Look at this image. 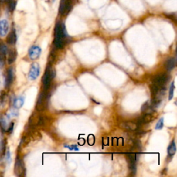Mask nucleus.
I'll return each instance as SVG.
<instances>
[{"label":"nucleus","mask_w":177,"mask_h":177,"mask_svg":"<svg viewBox=\"0 0 177 177\" xmlns=\"http://www.w3.org/2000/svg\"><path fill=\"white\" fill-rule=\"evenodd\" d=\"M66 37L67 33L64 24L58 22L55 27V46L58 49L63 48L65 45Z\"/></svg>","instance_id":"obj_1"},{"label":"nucleus","mask_w":177,"mask_h":177,"mask_svg":"<svg viewBox=\"0 0 177 177\" xmlns=\"http://www.w3.org/2000/svg\"><path fill=\"white\" fill-rule=\"evenodd\" d=\"M56 73L53 70L50 68V66L47 67L46 70L45 71V73L44 74L43 77H42V84L44 88L47 89L50 86V84L51 83V80L54 78Z\"/></svg>","instance_id":"obj_2"},{"label":"nucleus","mask_w":177,"mask_h":177,"mask_svg":"<svg viewBox=\"0 0 177 177\" xmlns=\"http://www.w3.org/2000/svg\"><path fill=\"white\" fill-rule=\"evenodd\" d=\"M48 100H49V97L47 96V94L46 93H41L39 94V96L38 97V100H37V105H36V109L37 111H43L44 109H46V107L48 106Z\"/></svg>","instance_id":"obj_3"},{"label":"nucleus","mask_w":177,"mask_h":177,"mask_svg":"<svg viewBox=\"0 0 177 177\" xmlns=\"http://www.w3.org/2000/svg\"><path fill=\"white\" fill-rule=\"evenodd\" d=\"M169 76L166 73H161L156 76L152 80L153 84H156V85L160 86V87H164L165 84H167V83L169 81Z\"/></svg>","instance_id":"obj_4"},{"label":"nucleus","mask_w":177,"mask_h":177,"mask_svg":"<svg viewBox=\"0 0 177 177\" xmlns=\"http://www.w3.org/2000/svg\"><path fill=\"white\" fill-rule=\"evenodd\" d=\"M39 72H40V68H39V65L36 62H35L31 65V69H30L29 73V78L31 80H35L37 78H38Z\"/></svg>","instance_id":"obj_5"},{"label":"nucleus","mask_w":177,"mask_h":177,"mask_svg":"<svg viewBox=\"0 0 177 177\" xmlns=\"http://www.w3.org/2000/svg\"><path fill=\"white\" fill-rule=\"evenodd\" d=\"M14 172L15 175L17 176H22L24 175V173L25 172V168L24 163L21 159L17 158L15 161V168Z\"/></svg>","instance_id":"obj_6"},{"label":"nucleus","mask_w":177,"mask_h":177,"mask_svg":"<svg viewBox=\"0 0 177 177\" xmlns=\"http://www.w3.org/2000/svg\"><path fill=\"white\" fill-rule=\"evenodd\" d=\"M42 52L41 48L38 46H33L29 51V56L32 60L39 58Z\"/></svg>","instance_id":"obj_7"},{"label":"nucleus","mask_w":177,"mask_h":177,"mask_svg":"<svg viewBox=\"0 0 177 177\" xmlns=\"http://www.w3.org/2000/svg\"><path fill=\"white\" fill-rule=\"evenodd\" d=\"M9 31V23L6 19L0 20V37H4L6 36Z\"/></svg>","instance_id":"obj_8"},{"label":"nucleus","mask_w":177,"mask_h":177,"mask_svg":"<svg viewBox=\"0 0 177 177\" xmlns=\"http://www.w3.org/2000/svg\"><path fill=\"white\" fill-rule=\"evenodd\" d=\"M70 2L69 0H61L60 4L59 12L61 15H65L70 10Z\"/></svg>","instance_id":"obj_9"},{"label":"nucleus","mask_w":177,"mask_h":177,"mask_svg":"<svg viewBox=\"0 0 177 177\" xmlns=\"http://www.w3.org/2000/svg\"><path fill=\"white\" fill-rule=\"evenodd\" d=\"M120 128L129 131H135L138 129V125L133 122H123L120 124Z\"/></svg>","instance_id":"obj_10"},{"label":"nucleus","mask_w":177,"mask_h":177,"mask_svg":"<svg viewBox=\"0 0 177 177\" xmlns=\"http://www.w3.org/2000/svg\"><path fill=\"white\" fill-rule=\"evenodd\" d=\"M13 80H14V71L13 69L11 67V68H9L8 70H7L6 82H5L6 87H9L12 84Z\"/></svg>","instance_id":"obj_11"},{"label":"nucleus","mask_w":177,"mask_h":177,"mask_svg":"<svg viewBox=\"0 0 177 177\" xmlns=\"http://www.w3.org/2000/svg\"><path fill=\"white\" fill-rule=\"evenodd\" d=\"M7 43L10 45H14L17 41V35L15 29H12V31L10 32V33L7 36Z\"/></svg>","instance_id":"obj_12"},{"label":"nucleus","mask_w":177,"mask_h":177,"mask_svg":"<svg viewBox=\"0 0 177 177\" xmlns=\"http://www.w3.org/2000/svg\"><path fill=\"white\" fill-rule=\"evenodd\" d=\"M8 63L9 64H11L15 61L17 58V52L15 49H10L9 51L8 50Z\"/></svg>","instance_id":"obj_13"},{"label":"nucleus","mask_w":177,"mask_h":177,"mask_svg":"<svg viewBox=\"0 0 177 177\" xmlns=\"http://www.w3.org/2000/svg\"><path fill=\"white\" fill-rule=\"evenodd\" d=\"M24 103V96H18L17 98L14 100L13 101V107L15 109H19L23 106Z\"/></svg>","instance_id":"obj_14"},{"label":"nucleus","mask_w":177,"mask_h":177,"mask_svg":"<svg viewBox=\"0 0 177 177\" xmlns=\"http://www.w3.org/2000/svg\"><path fill=\"white\" fill-rule=\"evenodd\" d=\"M153 116L150 113H147L145 114L143 116H142V118L139 121V123L141 124H146L150 123L151 121H153Z\"/></svg>","instance_id":"obj_15"},{"label":"nucleus","mask_w":177,"mask_h":177,"mask_svg":"<svg viewBox=\"0 0 177 177\" xmlns=\"http://www.w3.org/2000/svg\"><path fill=\"white\" fill-rule=\"evenodd\" d=\"M176 66V59L175 58H169L165 62V68L168 71H171Z\"/></svg>","instance_id":"obj_16"},{"label":"nucleus","mask_w":177,"mask_h":177,"mask_svg":"<svg viewBox=\"0 0 177 177\" xmlns=\"http://www.w3.org/2000/svg\"><path fill=\"white\" fill-rule=\"evenodd\" d=\"M168 154L169 156H173V155H174V154H176V148L175 142H174V141L172 142L171 144L169 145V146L168 147Z\"/></svg>","instance_id":"obj_17"},{"label":"nucleus","mask_w":177,"mask_h":177,"mask_svg":"<svg viewBox=\"0 0 177 177\" xmlns=\"http://www.w3.org/2000/svg\"><path fill=\"white\" fill-rule=\"evenodd\" d=\"M0 126L4 131H7V129L9 128L8 123H7L6 119L3 116H0Z\"/></svg>","instance_id":"obj_18"},{"label":"nucleus","mask_w":177,"mask_h":177,"mask_svg":"<svg viewBox=\"0 0 177 177\" xmlns=\"http://www.w3.org/2000/svg\"><path fill=\"white\" fill-rule=\"evenodd\" d=\"M8 7L11 11H13L16 7V2L15 0H9L8 1Z\"/></svg>","instance_id":"obj_19"},{"label":"nucleus","mask_w":177,"mask_h":177,"mask_svg":"<svg viewBox=\"0 0 177 177\" xmlns=\"http://www.w3.org/2000/svg\"><path fill=\"white\" fill-rule=\"evenodd\" d=\"M174 89H175V86H174V82H172L170 85V88H169V100H171L174 97Z\"/></svg>","instance_id":"obj_20"},{"label":"nucleus","mask_w":177,"mask_h":177,"mask_svg":"<svg viewBox=\"0 0 177 177\" xmlns=\"http://www.w3.org/2000/svg\"><path fill=\"white\" fill-rule=\"evenodd\" d=\"M7 52H8V49H7L6 45H4V44L0 45V54L2 55V56H6Z\"/></svg>","instance_id":"obj_21"},{"label":"nucleus","mask_w":177,"mask_h":177,"mask_svg":"<svg viewBox=\"0 0 177 177\" xmlns=\"http://www.w3.org/2000/svg\"><path fill=\"white\" fill-rule=\"evenodd\" d=\"M5 162H6L7 164H10L11 162V156L9 149H7L6 155H5Z\"/></svg>","instance_id":"obj_22"},{"label":"nucleus","mask_w":177,"mask_h":177,"mask_svg":"<svg viewBox=\"0 0 177 177\" xmlns=\"http://www.w3.org/2000/svg\"><path fill=\"white\" fill-rule=\"evenodd\" d=\"M163 124H164V119L163 118H161L156 124V128H155L156 129H161L162 128H163Z\"/></svg>","instance_id":"obj_23"},{"label":"nucleus","mask_w":177,"mask_h":177,"mask_svg":"<svg viewBox=\"0 0 177 177\" xmlns=\"http://www.w3.org/2000/svg\"><path fill=\"white\" fill-rule=\"evenodd\" d=\"M33 138L35 139H37V140H40L42 138V135L38 131H36L33 133Z\"/></svg>","instance_id":"obj_24"},{"label":"nucleus","mask_w":177,"mask_h":177,"mask_svg":"<svg viewBox=\"0 0 177 177\" xmlns=\"http://www.w3.org/2000/svg\"><path fill=\"white\" fill-rule=\"evenodd\" d=\"M65 148H69L70 150H75V151H78V148L76 145H65Z\"/></svg>","instance_id":"obj_25"},{"label":"nucleus","mask_w":177,"mask_h":177,"mask_svg":"<svg viewBox=\"0 0 177 177\" xmlns=\"http://www.w3.org/2000/svg\"><path fill=\"white\" fill-rule=\"evenodd\" d=\"M4 60H5V56L0 54V68L4 66Z\"/></svg>","instance_id":"obj_26"},{"label":"nucleus","mask_w":177,"mask_h":177,"mask_svg":"<svg viewBox=\"0 0 177 177\" xmlns=\"http://www.w3.org/2000/svg\"><path fill=\"white\" fill-rule=\"evenodd\" d=\"M13 128H14V123H11V124L9 126L8 129H7V131L9 132L10 134H11L12 132V130H13Z\"/></svg>","instance_id":"obj_27"},{"label":"nucleus","mask_w":177,"mask_h":177,"mask_svg":"<svg viewBox=\"0 0 177 177\" xmlns=\"http://www.w3.org/2000/svg\"><path fill=\"white\" fill-rule=\"evenodd\" d=\"M2 1H4V0H2Z\"/></svg>","instance_id":"obj_28"},{"label":"nucleus","mask_w":177,"mask_h":177,"mask_svg":"<svg viewBox=\"0 0 177 177\" xmlns=\"http://www.w3.org/2000/svg\"><path fill=\"white\" fill-rule=\"evenodd\" d=\"M53 1H55V0H53Z\"/></svg>","instance_id":"obj_29"}]
</instances>
